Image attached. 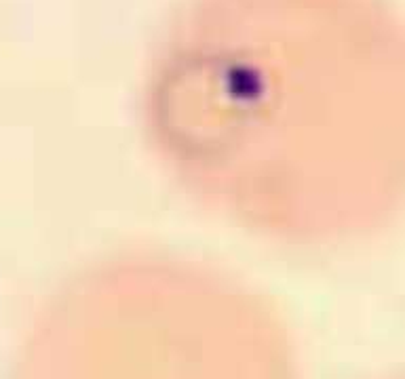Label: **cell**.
Wrapping results in <instances>:
<instances>
[{
  "label": "cell",
  "mask_w": 405,
  "mask_h": 379,
  "mask_svg": "<svg viewBox=\"0 0 405 379\" xmlns=\"http://www.w3.org/2000/svg\"><path fill=\"white\" fill-rule=\"evenodd\" d=\"M141 118L161 169L224 221L367 240L405 217V17L386 0H186Z\"/></svg>",
  "instance_id": "cell-1"
}]
</instances>
